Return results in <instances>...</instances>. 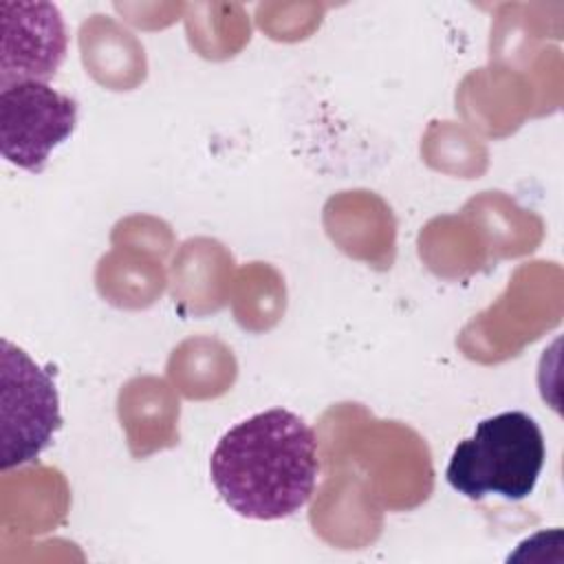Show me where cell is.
Wrapping results in <instances>:
<instances>
[{"instance_id":"obj_1","label":"cell","mask_w":564,"mask_h":564,"mask_svg":"<svg viewBox=\"0 0 564 564\" xmlns=\"http://www.w3.org/2000/svg\"><path fill=\"white\" fill-rule=\"evenodd\" d=\"M319 471L313 427L291 410L271 408L229 427L209 458L223 502L249 520H282L313 496Z\"/></svg>"},{"instance_id":"obj_2","label":"cell","mask_w":564,"mask_h":564,"mask_svg":"<svg viewBox=\"0 0 564 564\" xmlns=\"http://www.w3.org/2000/svg\"><path fill=\"white\" fill-rule=\"evenodd\" d=\"M544 436L533 416L520 410L482 419L463 438L447 463V482L469 500L498 494L507 500L527 498L544 467Z\"/></svg>"},{"instance_id":"obj_5","label":"cell","mask_w":564,"mask_h":564,"mask_svg":"<svg viewBox=\"0 0 564 564\" xmlns=\"http://www.w3.org/2000/svg\"><path fill=\"white\" fill-rule=\"evenodd\" d=\"M0 31V88L20 82L48 84L68 48L59 9L40 0H2Z\"/></svg>"},{"instance_id":"obj_4","label":"cell","mask_w":564,"mask_h":564,"mask_svg":"<svg viewBox=\"0 0 564 564\" xmlns=\"http://www.w3.org/2000/svg\"><path fill=\"white\" fill-rule=\"evenodd\" d=\"M75 126L77 101L51 84L20 82L0 88V150L9 163L40 174Z\"/></svg>"},{"instance_id":"obj_3","label":"cell","mask_w":564,"mask_h":564,"mask_svg":"<svg viewBox=\"0 0 564 564\" xmlns=\"http://www.w3.org/2000/svg\"><path fill=\"white\" fill-rule=\"evenodd\" d=\"M2 381V454L0 467L35 460L62 423L59 399L51 375L9 339L0 344Z\"/></svg>"}]
</instances>
